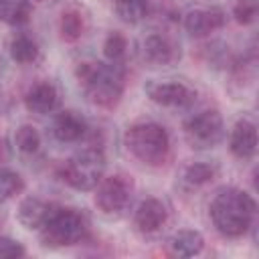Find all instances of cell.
I'll list each match as a JSON object with an SVG mask.
<instances>
[{"instance_id": "cell-1", "label": "cell", "mask_w": 259, "mask_h": 259, "mask_svg": "<svg viewBox=\"0 0 259 259\" xmlns=\"http://www.w3.org/2000/svg\"><path fill=\"white\" fill-rule=\"evenodd\" d=\"M255 208L251 194L239 188H225L210 202V219L221 235L241 237L249 231L255 219Z\"/></svg>"}, {"instance_id": "cell-2", "label": "cell", "mask_w": 259, "mask_h": 259, "mask_svg": "<svg viewBox=\"0 0 259 259\" xmlns=\"http://www.w3.org/2000/svg\"><path fill=\"white\" fill-rule=\"evenodd\" d=\"M87 99L99 107H113L123 95V71L117 63H79L75 69Z\"/></svg>"}, {"instance_id": "cell-3", "label": "cell", "mask_w": 259, "mask_h": 259, "mask_svg": "<svg viewBox=\"0 0 259 259\" xmlns=\"http://www.w3.org/2000/svg\"><path fill=\"white\" fill-rule=\"evenodd\" d=\"M125 148L144 164L156 166L166 160L170 150L168 132L154 121H142L125 132Z\"/></svg>"}, {"instance_id": "cell-4", "label": "cell", "mask_w": 259, "mask_h": 259, "mask_svg": "<svg viewBox=\"0 0 259 259\" xmlns=\"http://www.w3.org/2000/svg\"><path fill=\"white\" fill-rule=\"evenodd\" d=\"M38 231H40V241L47 247H67L83 241L87 233V221L75 208L53 206L49 219Z\"/></svg>"}, {"instance_id": "cell-5", "label": "cell", "mask_w": 259, "mask_h": 259, "mask_svg": "<svg viewBox=\"0 0 259 259\" xmlns=\"http://www.w3.org/2000/svg\"><path fill=\"white\" fill-rule=\"evenodd\" d=\"M105 172V156L99 148H85L61 168V178L75 190H93Z\"/></svg>"}, {"instance_id": "cell-6", "label": "cell", "mask_w": 259, "mask_h": 259, "mask_svg": "<svg viewBox=\"0 0 259 259\" xmlns=\"http://www.w3.org/2000/svg\"><path fill=\"white\" fill-rule=\"evenodd\" d=\"M223 117L214 109H204L184 123V136L192 148H212L223 140Z\"/></svg>"}, {"instance_id": "cell-7", "label": "cell", "mask_w": 259, "mask_h": 259, "mask_svg": "<svg viewBox=\"0 0 259 259\" xmlns=\"http://www.w3.org/2000/svg\"><path fill=\"white\" fill-rule=\"evenodd\" d=\"M132 196V186L123 176L101 178L95 186V206L105 214L121 212Z\"/></svg>"}, {"instance_id": "cell-8", "label": "cell", "mask_w": 259, "mask_h": 259, "mask_svg": "<svg viewBox=\"0 0 259 259\" xmlns=\"http://www.w3.org/2000/svg\"><path fill=\"white\" fill-rule=\"evenodd\" d=\"M148 91V97L158 103V105H164V107H186L192 99H194V93L182 85V83H176V81H168V83H150L146 87Z\"/></svg>"}, {"instance_id": "cell-9", "label": "cell", "mask_w": 259, "mask_h": 259, "mask_svg": "<svg viewBox=\"0 0 259 259\" xmlns=\"http://www.w3.org/2000/svg\"><path fill=\"white\" fill-rule=\"evenodd\" d=\"M225 24V12L221 8H194L184 16V28L192 36H206Z\"/></svg>"}, {"instance_id": "cell-10", "label": "cell", "mask_w": 259, "mask_h": 259, "mask_svg": "<svg viewBox=\"0 0 259 259\" xmlns=\"http://www.w3.org/2000/svg\"><path fill=\"white\" fill-rule=\"evenodd\" d=\"M231 152L241 158V160H249L255 156L257 150V130L255 123L249 119H239L231 132V140H229Z\"/></svg>"}, {"instance_id": "cell-11", "label": "cell", "mask_w": 259, "mask_h": 259, "mask_svg": "<svg viewBox=\"0 0 259 259\" xmlns=\"http://www.w3.org/2000/svg\"><path fill=\"white\" fill-rule=\"evenodd\" d=\"M168 219V210L162 204V200L158 198H146L140 202V206L136 208V227L144 233H154L158 231Z\"/></svg>"}, {"instance_id": "cell-12", "label": "cell", "mask_w": 259, "mask_h": 259, "mask_svg": "<svg viewBox=\"0 0 259 259\" xmlns=\"http://www.w3.org/2000/svg\"><path fill=\"white\" fill-rule=\"evenodd\" d=\"M59 103V93L57 89L51 85V83H36L28 89L26 97H24V105L28 111L32 113H38V115H45V113H51Z\"/></svg>"}, {"instance_id": "cell-13", "label": "cell", "mask_w": 259, "mask_h": 259, "mask_svg": "<svg viewBox=\"0 0 259 259\" xmlns=\"http://www.w3.org/2000/svg\"><path fill=\"white\" fill-rule=\"evenodd\" d=\"M85 132L87 125L75 111H61L53 121V134L59 142H79Z\"/></svg>"}, {"instance_id": "cell-14", "label": "cell", "mask_w": 259, "mask_h": 259, "mask_svg": "<svg viewBox=\"0 0 259 259\" xmlns=\"http://www.w3.org/2000/svg\"><path fill=\"white\" fill-rule=\"evenodd\" d=\"M51 210H53V204H49L40 198L28 196L18 206V221L26 229H40L45 225V221L49 219Z\"/></svg>"}, {"instance_id": "cell-15", "label": "cell", "mask_w": 259, "mask_h": 259, "mask_svg": "<svg viewBox=\"0 0 259 259\" xmlns=\"http://www.w3.org/2000/svg\"><path fill=\"white\" fill-rule=\"evenodd\" d=\"M142 51L144 59L152 65H168L174 59V47L162 34H148L142 42Z\"/></svg>"}, {"instance_id": "cell-16", "label": "cell", "mask_w": 259, "mask_h": 259, "mask_svg": "<svg viewBox=\"0 0 259 259\" xmlns=\"http://www.w3.org/2000/svg\"><path fill=\"white\" fill-rule=\"evenodd\" d=\"M202 247H204L202 235L198 231H192V229L178 231L170 239V249L178 257H194V255H198L202 251Z\"/></svg>"}, {"instance_id": "cell-17", "label": "cell", "mask_w": 259, "mask_h": 259, "mask_svg": "<svg viewBox=\"0 0 259 259\" xmlns=\"http://www.w3.org/2000/svg\"><path fill=\"white\" fill-rule=\"evenodd\" d=\"M30 16L28 0H0V20L10 26H20Z\"/></svg>"}, {"instance_id": "cell-18", "label": "cell", "mask_w": 259, "mask_h": 259, "mask_svg": "<svg viewBox=\"0 0 259 259\" xmlns=\"http://www.w3.org/2000/svg\"><path fill=\"white\" fill-rule=\"evenodd\" d=\"M113 6L117 16L127 24H136L148 14V0H113Z\"/></svg>"}, {"instance_id": "cell-19", "label": "cell", "mask_w": 259, "mask_h": 259, "mask_svg": "<svg viewBox=\"0 0 259 259\" xmlns=\"http://www.w3.org/2000/svg\"><path fill=\"white\" fill-rule=\"evenodd\" d=\"M36 55H38V47L30 36L18 34L10 40V57L16 63H32Z\"/></svg>"}, {"instance_id": "cell-20", "label": "cell", "mask_w": 259, "mask_h": 259, "mask_svg": "<svg viewBox=\"0 0 259 259\" xmlns=\"http://www.w3.org/2000/svg\"><path fill=\"white\" fill-rule=\"evenodd\" d=\"M59 32L63 40L75 42L83 34V16L77 10H65L59 20Z\"/></svg>"}, {"instance_id": "cell-21", "label": "cell", "mask_w": 259, "mask_h": 259, "mask_svg": "<svg viewBox=\"0 0 259 259\" xmlns=\"http://www.w3.org/2000/svg\"><path fill=\"white\" fill-rule=\"evenodd\" d=\"M14 142L22 154H34L40 148V136L32 125H20L14 134Z\"/></svg>"}, {"instance_id": "cell-22", "label": "cell", "mask_w": 259, "mask_h": 259, "mask_svg": "<svg viewBox=\"0 0 259 259\" xmlns=\"http://www.w3.org/2000/svg\"><path fill=\"white\" fill-rule=\"evenodd\" d=\"M214 176V168L206 162H194L190 166H186L184 170V182L190 186H202L206 182H210Z\"/></svg>"}, {"instance_id": "cell-23", "label": "cell", "mask_w": 259, "mask_h": 259, "mask_svg": "<svg viewBox=\"0 0 259 259\" xmlns=\"http://www.w3.org/2000/svg\"><path fill=\"white\" fill-rule=\"evenodd\" d=\"M24 188L22 176L12 170H0V202H6Z\"/></svg>"}, {"instance_id": "cell-24", "label": "cell", "mask_w": 259, "mask_h": 259, "mask_svg": "<svg viewBox=\"0 0 259 259\" xmlns=\"http://www.w3.org/2000/svg\"><path fill=\"white\" fill-rule=\"evenodd\" d=\"M125 49H127V42H125L123 34H119V32H111L103 42V55L109 63L121 61V57L125 55Z\"/></svg>"}, {"instance_id": "cell-25", "label": "cell", "mask_w": 259, "mask_h": 259, "mask_svg": "<svg viewBox=\"0 0 259 259\" xmlns=\"http://www.w3.org/2000/svg\"><path fill=\"white\" fill-rule=\"evenodd\" d=\"M233 16L239 24H251L257 16V2L255 0H237L233 6Z\"/></svg>"}, {"instance_id": "cell-26", "label": "cell", "mask_w": 259, "mask_h": 259, "mask_svg": "<svg viewBox=\"0 0 259 259\" xmlns=\"http://www.w3.org/2000/svg\"><path fill=\"white\" fill-rule=\"evenodd\" d=\"M26 251L24 247L14 241V239H8V237H0V259H18V257H24Z\"/></svg>"}, {"instance_id": "cell-27", "label": "cell", "mask_w": 259, "mask_h": 259, "mask_svg": "<svg viewBox=\"0 0 259 259\" xmlns=\"http://www.w3.org/2000/svg\"><path fill=\"white\" fill-rule=\"evenodd\" d=\"M34 2H42V0H34Z\"/></svg>"}]
</instances>
